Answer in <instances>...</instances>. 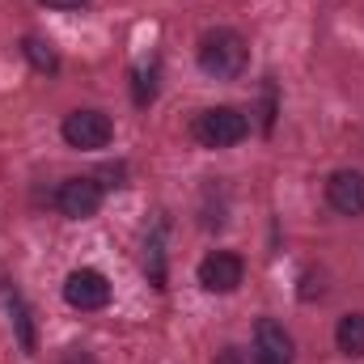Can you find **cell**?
Instances as JSON below:
<instances>
[{
    "instance_id": "1",
    "label": "cell",
    "mask_w": 364,
    "mask_h": 364,
    "mask_svg": "<svg viewBox=\"0 0 364 364\" xmlns=\"http://www.w3.org/2000/svg\"><path fill=\"white\" fill-rule=\"evenodd\" d=\"M199 68L208 73V77H216V81H237L242 73H246V64H250V47H246V38L237 34V30H229V26H216V30H208L203 38H199Z\"/></svg>"
},
{
    "instance_id": "2",
    "label": "cell",
    "mask_w": 364,
    "mask_h": 364,
    "mask_svg": "<svg viewBox=\"0 0 364 364\" xmlns=\"http://www.w3.org/2000/svg\"><path fill=\"white\" fill-rule=\"evenodd\" d=\"M191 136L203 144V149H233L250 136V119L237 110V106H208L195 114L191 123Z\"/></svg>"
},
{
    "instance_id": "3",
    "label": "cell",
    "mask_w": 364,
    "mask_h": 364,
    "mask_svg": "<svg viewBox=\"0 0 364 364\" xmlns=\"http://www.w3.org/2000/svg\"><path fill=\"white\" fill-rule=\"evenodd\" d=\"M60 136H64V144H68V149L93 153V149H106V144L114 140V123H110V114H106V110H90V106H85V110L64 114Z\"/></svg>"
},
{
    "instance_id": "4",
    "label": "cell",
    "mask_w": 364,
    "mask_h": 364,
    "mask_svg": "<svg viewBox=\"0 0 364 364\" xmlns=\"http://www.w3.org/2000/svg\"><path fill=\"white\" fill-rule=\"evenodd\" d=\"M64 301L81 314H97V309L110 305V279L102 272H93V267H77L64 279Z\"/></svg>"
},
{
    "instance_id": "5",
    "label": "cell",
    "mask_w": 364,
    "mask_h": 364,
    "mask_svg": "<svg viewBox=\"0 0 364 364\" xmlns=\"http://www.w3.org/2000/svg\"><path fill=\"white\" fill-rule=\"evenodd\" d=\"M102 182L93 178H64L60 182V191H55V208L68 216V220H90L97 216V208H102Z\"/></svg>"
},
{
    "instance_id": "6",
    "label": "cell",
    "mask_w": 364,
    "mask_h": 364,
    "mask_svg": "<svg viewBox=\"0 0 364 364\" xmlns=\"http://www.w3.org/2000/svg\"><path fill=\"white\" fill-rule=\"evenodd\" d=\"M242 279H246V263H242L233 250H212V255L199 263V284H203L208 292H216V296L237 292Z\"/></svg>"
},
{
    "instance_id": "7",
    "label": "cell",
    "mask_w": 364,
    "mask_h": 364,
    "mask_svg": "<svg viewBox=\"0 0 364 364\" xmlns=\"http://www.w3.org/2000/svg\"><path fill=\"white\" fill-rule=\"evenodd\" d=\"M296 360V343L292 335L275 322V318H263L255 326V364H292Z\"/></svg>"
},
{
    "instance_id": "8",
    "label": "cell",
    "mask_w": 364,
    "mask_h": 364,
    "mask_svg": "<svg viewBox=\"0 0 364 364\" xmlns=\"http://www.w3.org/2000/svg\"><path fill=\"white\" fill-rule=\"evenodd\" d=\"M326 203L339 216H364V174L360 170H335L326 178Z\"/></svg>"
},
{
    "instance_id": "9",
    "label": "cell",
    "mask_w": 364,
    "mask_h": 364,
    "mask_svg": "<svg viewBox=\"0 0 364 364\" xmlns=\"http://www.w3.org/2000/svg\"><path fill=\"white\" fill-rule=\"evenodd\" d=\"M335 343H339L343 356L360 360L364 356V314H343V318H339V326H335Z\"/></svg>"
},
{
    "instance_id": "10",
    "label": "cell",
    "mask_w": 364,
    "mask_h": 364,
    "mask_svg": "<svg viewBox=\"0 0 364 364\" xmlns=\"http://www.w3.org/2000/svg\"><path fill=\"white\" fill-rule=\"evenodd\" d=\"M21 55L30 60L34 73H47V77L60 73V55H55V47H51L47 38H38V34H26V38H21Z\"/></svg>"
},
{
    "instance_id": "11",
    "label": "cell",
    "mask_w": 364,
    "mask_h": 364,
    "mask_svg": "<svg viewBox=\"0 0 364 364\" xmlns=\"http://www.w3.org/2000/svg\"><path fill=\"white\" fill-rule=\"evenodd\" d=\"M144 272L157 288H166V225H157L144 237Z\"/></svg>"
},
{
    "instance_id": "12",
    "label": "cell",
    "mask_w": 364,
    "mask_h": 364,
    "mask_svg": "<svg viewBox=\"0 0 364 364\" xmlns=\"http://www.w3.org/2000/svg\"><path fill=\"white\" fill-rule=\"evenodd\" d=\"M157 90H161V68L157 64H140L132 73V102L136 106H149L157 97Z\"/></svg>"
},
{
    "instance_id": "13",
    "label": "cell",
    "mask_w": 364,
    "mask_h": 364,
    "mask_svg": "<svg viewBox=\"0 0 364 364\" xmlns=\"http://www.w3.org/2000/svg\"><path fill=\"white\" fill-rule=\"evenodd\" d=\"M9 314H13V326H17V335H21V348L34 352V348H38V339H34V322H30V309H26V301H21L17 292L9 296Z\"/></svg>"
},
{
    "instance_id": "14",
    "label": "cell",
    "mask_w": 364,
    "mask_h": 364,
    "mask_svg": "<svg viewBox=\"0 0 364 364\" xmlns=\"http://www.w3.org/2000/svg\"><path fill=\"white\" fill-rule=\"evenodd\" d=\"M93 178H106V182H102V191H114V186H123L127 170H123V166H102V170H97Z\"/></svg>"
},
{
    "instance_id": "15",
    "label": "cell",
    "mask_w": 364,
    "mask_h": 364,
    "mask_svg": "<svg viewBox=\"0 0 364 364\" xmlns=\"http://www.w3.org/2000/svg\"><path fill=\"white\" fill-rule=\"evenodd\" d=\"M60 364H97V360H93L85 348H68V352L60 356Z\"/></svg>"
},
{
    "instance_id": "16",
    "label": "cell",
    "mask_w": 364,
    "mask_h": 364,
    "mask_svg": "<svg viewBox=\"0 0 364 364\" xmlns=\"http://www.w3.org/2000/svg\"><path fill=\"white\" fill-rule=\"evenodd\" d=\"M212 364H250V360H246V352H242V348H225Z\"/></svg>"
},
{
    "instance_id": "17",
    "label": "cell",
    "mask_w": 364,
    "mask_h": 364,
    "mask_svg": "<svg viewBox=\"0 0 364 364\" xmlns=\"http://www.w3.org/2000/svg\"><path fill=\"white\" fill-rule=\"evenodd\" d=\"M38 4H47V9H60V13H73V9H85L90 0H38Z\"/></svg>"
}]
</instances>
